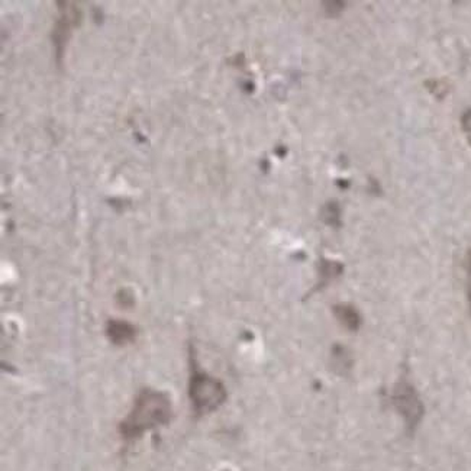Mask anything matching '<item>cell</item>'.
Instances as JSON below:
<instances>
[{
    "mask_svg": "<svg viewBox=\"0 0 471 471\" xmlns=\"http://www.w3.org/2000/svg\"><path fill=\"white\" fill-rule=\"evenodd\" d=\"M171 415L173 406L169 395L145 389L137 396L131 412L122 421L120 435L125 439H137L147 431L167 425Z\"/></svg>",
    "mask_w": 471,
    "mask_h": 471,
    "instance_id": "cell-1",
    "label": "cell"
},
{
    "mask_svg": "<svg viewBox=\"0 0 471 471\" xmlns=\"http://www.w3.org/2000/svg\"><path fill=\"white\" fill-rule=\"evenodd\" d=\"M188 396H191L192 406L198 415H206L219 409L228 399V392L224 383L205 373L199 367L195 356H191Z\"/></svg>",
    "mask_w": 471,
    "mask_h": 471,
    "instance_id": "cell-2",
    "label": "cell"
},
{
    "mask_svg": "<svg viewBox=\"0 0 471 471\" xmlns=\"http://www.w3.org/2000/svg\"><path fill=\"white\" fill-rule=\"evenodd\" d=\"M392 402L395 409L403 418L406 428L414 432L421 424L425 414L424 403L416 389L406 380L397 382L393 387Z\"/></svg>",
    "mask_w": 471,
    "mask_h": 471,
    "instance_id": "cell-3",
    "label": "cell"
},
{
    "mask_svg": "<svg viewBox=\"0 0 471 471\" xmlns=\"http://www.w3.org/2000/svg\"><path fill=\"white\" fill-rule=\"evenodd\" d=\"M106 335L115 345H127L135 339L137 329L130 322L112 319L108 322Z\"/></svg>",
    "mask_w": 471,
    "mask_h": 471,
    "instance_id": "cell-4",
    "label": "cell"
},
{
    "mask_svg": "<svg viewBox=\"0 0 471 471\" xmlns=\"http://www.w3.org/2000/svg\"><path fill=\"white\" fill-rule=\"evenodd\" d=\"M334 313L338 319V322L351 332H357L361 327V315L360 312L348 303H342L334 306Z\"/></svg>",
    "mask_w": 471,
    "mask_h": 471,
    "instance_id": "cell-5",
    "label": "cell"
},
{
    "mask_svg": "<svg viewBox=\"0 0 471 471\" xmlns=\"http://www.w3.org/2000/svg\"><path fill=\"white\" fill-rule=\"evenodd\" d=\"M332 360L335 364L336 371H342L347 374L353 368V357L350 356L348 350H345L341 345H336L332 351Z\"/></svg>",
    "mask_w": 471,
    "mask_h": 471,
    "instance_id": "cell-6",
    "label": "cell"
},
{
    "mask_svg": "<svg viewBox=\"0 0 471 471\" xmlns=\"http://www.w3.org/2000/svg\"><path fill=\"white\" fill-rule=\"evenodd\" d=\"M322 219L325 221V224L336 228L341 225V209L338 206L336 202H332V203H328L325 208H324V212H322Z\"/></svg>",
    "mask_w": 471,
    "mask_h": 471,
    "instance_id": "cell-7",
    "label": "cell"
},
{
    "mask_svg": "<svg viewBox=\"0 0 471 471\" xmlns=\"http://www.w3.org/2000/svg\"><path fill=\"white\" fill-rule=\"evenodd\" d=\"M342 273V266L335 263V261H322L321 264V278L324 281H328V280H332L335 278L336 276H339Z\"/></svg>",
    "mask_w": 471,
    "mask_h": 471,
    "instance_id": "cell-8",
    "label": "cell"
},
{
    "mask_svg": "<svg viewBox=\"0 0 471 471\" xmlns=\"http://www.w3.org/2000/svg\"><path fill=\"white\" fill-rule=\"evenodd\" d=\"M322 6H324V11L328 16H338L344 11L345 4H342V2H324Z\"/></svg>",
    "mask_w": 471,
    "mask_h": 471,
    "instance_id": "cell-9",
    "label": "cell"
},
{
    "mask_svg": "<svg viewBox=\"0 0 471 471\" xmlns=\"http://www.w3.org/2000/svg\"><path fill=\"white\" fill-rule=\"evenodd\" d=\"M119 293H120L123 297H119V296H118V302H119V303L122 302V306H123V307H128V306H130L127 302H130L131 305L134 303V297H132V295H131L128 290H120Z\"/></svg>",
    "mask_w": 471,
    "mask_h": 471,
    "instance_id": "cell-10",
    "label": "cell"
}]
</instances>
